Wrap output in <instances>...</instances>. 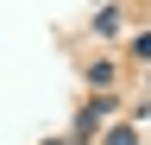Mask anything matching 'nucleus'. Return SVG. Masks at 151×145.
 I'll use <instances>...</instances> for the list:
<instances>
[{
	"label": "nucleus",
	"instance_id": "nucleus-1",
	"mask_svg": "<svg viewBox=\"0 0 151 145\" xmlns=\"http://www.w3.org/2000/svg\"><path fill=\"white\" fill-rule=\"evenodd\" d=\"M107 145H132V133H126V126H120V133H113V139H107Z\"/></svg>",
	"mask_w": 151,
	"mask_h": 145
}]
</instances>
